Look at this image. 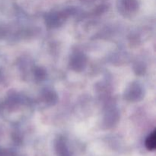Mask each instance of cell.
Segmentation results:
<instances>
[{
  "label": "cell",
  "instance_id": "1",
  "mask_svg": "<svg viewBox=\"0 0 156 156\" xmlns=\"http://www.w3.org/2000/svg\"><path fill=\"white\" fill-rule=\"evenodd\" d=\"M146 146L149 150L152 151L155 149L156 146V136H155V131H153L149 137L147 138L146 141Z\"/></svg>",
  "mask_w": 156,
  "mask_h": 156
}]
</instances>
